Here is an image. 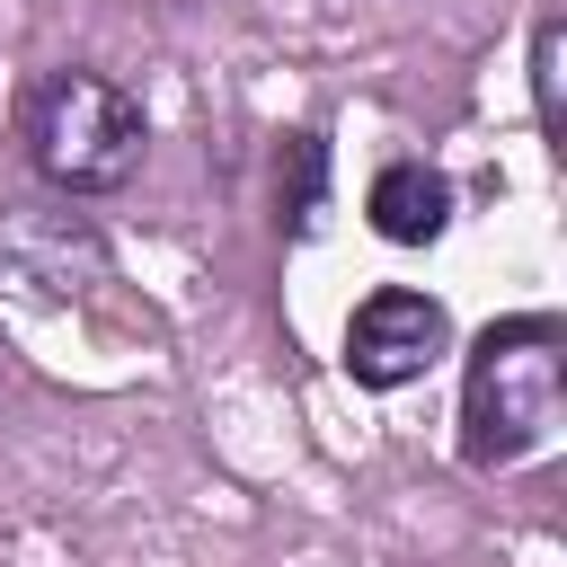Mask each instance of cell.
Wrapping results in <instances>:
<instances>
[{
    "mask_svg": "<svg viewBox=\"0 0 567 567\" xmlns=\"http://www.w3.org/2000/svg\"><path fill=\"white\" fill-rule=\"evenodd\" d=\"M567 408V328L558 319H496L470 346L461 381V461L470 470H514L558 434Z\"/></svg>",
    "mask_w": 567,
    "mask_h": 567,
    "instance_id": "6da1fadb",
    "label": "cell"
},
{
    "mask_svg": "<svg viewBox=\"0 0 567 567\" xmlns=\"http://www.w3.org/2000/svg\"><path fill=\"white\" fill-rule=\"evenodd\" d=\"M27 151L44 168V186L62 195H115L133 168H142V106L133 89H115L106 71L71 62L35 89L27 106Z\"/></svg>",
    "mask_w": 567,
    "mask_h": 567,
    "instance_id": "7a4b0ae2",
    "label": "cell"
},
{
    "mask_svg": "<svg viewBox=\"0 0 567 567\" xmlns=\"http://www.w3.org/2000/svg\"><path fill=\"white\" fill-rule=\"evenodd\" d=\"M452 354V319H443V301L434 292H372L354 319H346V372L363 381V390H408V381H425L434 363Z\"/></svg>",
    "mask_w": 567,
    "mask_h": 567,
    "instance_id": "3957f363",
    "label": "cell"
},
{
    "mask_svg": "<svg viewBox=\"0 0 567 567\" xmlns=\"http://www.w3.org/2000/svg\"><path fill=\"white\" fill-rule=\"evenodd\" d=\"M363 213H372V230H381V239L425 248V239H443V221H452V177H443V168H425V159H390V168L372 177Z\"/></svg>",
    "mask_w": 567,
    "mask_h": 567,
    "instance_id": "277c9868",
    "label": "cell"
},
{
    "mask_svg": "<svg viewBox=\"0 0 567 567\" xmlns=\"http://www.w3.org/2000/svg\"><path fill=\"white\" fill-rule=\"evenodd\" d=\"M319 168H328V142L319 133H292V230L319 221Z\"/></svg>",
    "mask_w": 567,
    "mask_h": 567,
    "instance_id": "5b68a950",
    "label": "cell"
},
{
    "mask_svg": "<svg viewBox=\"0 0 567 567\" xmlns=\"http://www.w3.org/2000/svg\"><path fill=\"white\" fill-rule=\"evenodd\" d=\"M532 80H540V124L558 133V18H540V44H532Z\"/></svg>",
    "mask_w": 567,
    "mask_h": 567,
    "instance_id": "8992f818",
    "label": "cell"
}]
</instances>
